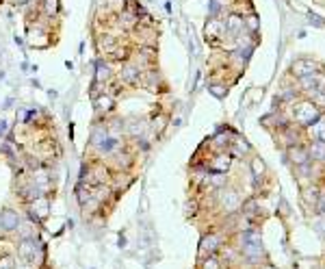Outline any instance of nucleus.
<instances>
[{
  "label": "nucleus",
  "instance_id": "1",
  "mask_svg": "<svg viewBox=\"0 0 325 269\" xmlns=\"http://www.w3.org/2000/svg\"><path fill=\"white\" fill-rule=\"evenodd\" d=\"M293 119L299 126H312V124H317L319 119H321V111L319 107L314 105V102H299V105H295L293 107Z\"/></svg>",
  "mask_w": 325,
  "mask_h": 269
},
{
  "label": "nucleus",
  "instance_id": "2",
  "mask_svg": "<svg viewBox=\"0 0 325 269\" xmlns=\"http://www.w3.org/2000/svg\"><path fill=\"white\" fill-rule=\"evenodd\" d=\"M243 256L249 263H258L263 256V239L258 233H245L243 235Z\"/></svg>",
  "mask_w": 325,
  "mask_h": 269
},
{
  "label": "nucleus",
  "instance_id": "3",
  "mask_svg": "<svg viewBox=\"0 0 325 269\" xmlns=\"http://www.w3.org/2000/svg\"><path fill=\"white\" fill-rule=\"evenodd\" d=\"M83 180H87L89 187H100V184H106L111 180V172H108L102 163H96L91 168H87V174Z\"/></svg>",
  "mask_w": 325,
  "mask_h": 269
},
{
  "label": "nucleus",
  "instance_id": "4",
  "mask_svg": "<svg viewBox=\"0 0 325 269\" xmlns=\"http://www.w3.org/2000/svg\"><path fill=\"white\" fill-rule=\"evenodd\" d=\"M41 252V243L35 237L31 239H22V243L17 245V256L22 258L24 263H35V258Z\"/></svg>",
  "mask_w": 325,
  "mask_h": 269
},
{
  "label": "nucleus",
  "instance_id": "5",
  "mask_svg": "<svg viewBox=\"0 0 325 269\" xmlns=\"http://www.w3.org/2000/svg\"><path fill=\"white\" fill-rule=\"evenodd\" d=\"M48 213H50V202L46 196H39L37 200H33L29 204V217L35 224H41V219H46Z\"/></svg>",
  "mask_w": 325,
  "mask_h": 269
},
{
  "label": "nucleus",
  "instance_id": "6",
  "mask_svg": "<svg viewBox=\"0 0 325 269\" xmlns=\"http://www.w3.org/2000/svg\"><path fill=\"white\" fill-rule=\"evenodd\" d=\"M301 87L306 91H310V94H314L317 98H321L325 94V76H321V74H310V76H304L301 80Z\"/></svg>",
  "mask_w": 325,
  "mask_h": 269
},
{
  "label": "nucleus",
  "instance_id": "7",
  "mask_svg": "<svg viewBox=\"0 0 325 269\" xmlns=\"http://www.w3.org/2000/svg\"><path fill=\"white\" fill-rule=\"evenodd\" d=\"M26 37H29V44L33 46V48H46V46H50V39H48V33L41 29L39 24H31L29 26V33H26Z\"/></svg>",
  "mask_w": 325,
  "mask_h": 269
},
{
  "label": "nucleus",
  "instance_id": "8",
  "mask_svg": "<svg viewBox=\"0 0 325 269\" xmlns=\"http://www.w3.org/2000/svg\"><path fill=\"white\" fill-rule=\"evenodd\" d=\"M317 70H319V66L312 59H297L291 66V72L295 74V76H299V78L310 76V74H317Z\"/></svg>",
  "mask_w": 325,
  "mask_h": 269
},
{
  "label": "nucleus",
  "instance_id": "9",
  "mask_svg": "<svg viewBox=\"0 0 325 269\" xmlns=\"http://www.w3.org/2000/svg\"><path fill=\"white\" fill-rule=\"evenodd\" d=\"M0 228L5 233H13V230L20 228V215L13 211V209H5L0 213Z\"/></svg>",
  "mask_w": 325,
  "mask_h": 269
},
{
  "label": "nucleus",
  "instance_id": "10",
  "mask_svg": "<svg viewBox=\"0 0 325 269\" xmlns=\"http://www.w3.org/2000/svg\"><path fill=\"white\" fill-rule=\"evenodd\" d=\"M120 78H122V82H126V85H137V82L141 80L139 66H134V63H124L122 72H120Z\"/></svg>",
  "mask_w": 325,
  "mask_h": 269
},
{
  "label": "nucleus",
  "instance_id": "11",
  "mask_svg": "<svg viewBox=\"0 0 325 269\" xmlns=\"http://www.w3.org/2000/svg\"><path fill=\"white\" fill-rule=\"evenodd\" d=\"M223 24H225V33L232 35V37L241 35V33H243V29H245V20H243L241 15H237V13L228 15V20H225Z\"/></svg>",
  "mask_w": 325,
  "mask_h": 269
},
{
  "label": "nucleus",
  "instance_id": "12",
  "mask_svg": "<svg viewBox=\"0 0 325 269\" xmlns=\"http://www.w3.org/2000/svg\"><path fill=\"white\" fill-rule=\"evenodd\" d=\"M113 78V70H111V66H108L106 61H98L96 63V85H106L108 80Z\"/></svg>",
  "mask_w": 325,
  "mask_h": 269
},
{
  "label": "nucleus",
  "instance_id": "13",
  "mask_svg": "<svg viewBox=\"0 0 325 269\" xmlns=\"http://www.w3.org/2000/svg\"><path fill=\"white\" fill-rule=\"evenodd\" d=\"M219 200H221V206H223L225 211H237V209L241 206L239 196H237L234 191H230V189H223V191L219 193Z\"/></svg>",
  "mask_w": 325,
  "mask_h": 269
},
{
  "label": "nucleus",
  "instance_id": "14",
  "mask_svg": "<svg viewBox=\"0 0 325 269\" xmlns=\"http://www.w3.org/2000/svg\"><path fill=\"white\" fill-rule=\"evenodd\" d=\"M98 50L104 52V54H111L115 48H117V37L111 35V33H102L100 37H98Z\"/></svg>",
  "mask_w": 325,
  "mask_h": 269
},
{
  "label": "nucleus",
  "instance_id": "15",
  "mask_svg": "<svg viewBox=\"0 0 325 269\" xmlns=\"http://www.w3.org/2000/svg\"><path fill=\"white\" fill-rule=\"evenodd\" d=\"M230 163H232L230 154H217L215 159L211 161V172L213 174H225L230 170Z\"/></svg>",
  "mask_w": 325,
  "mask_h": 269
},
{
  "label": "nucleus",
  "instance_id": "16",
  "mask_svg": "<svg viewBox=\"0 0 325 269\" xmlns=\"http://www.w3.org/2000/svg\"><path fill=\"white\" fill-rule=\"evenodd\" d=\"M94 107H96V111L98 113H108L113 107H115V100H113V96L111 94H100V96H96L94 98Z\"/></svg>",
  "mask_w": 325,
  "mask_h": 269
},
{
  "label": "nucleus",
  "instance_id": "17",
  "mask_svg": "<svg viewBox=\"0 0 325 269\" xmlns=\"http://www.w3.org/2000/svg\"><path fill=\"white\" fill-rule=\"evenodd\" d=\"M39 11L46 15V17H57L61 11V0H41L39 3Z\"/></svg>",
  "mask_w": 325,
  "mask_h": 269
},
{
  "label": "nucleus",
  "instance_id": "18",
  "mask_svg": "<svg viewBox=\"0 0 325 269\" xmlns=\"http://www.w3.org/2000/svg\"><path fill=\"white\" fill-rule=\"evenodd\" d=\"M106 137H108V128H106V124H96V126H94V131H91V146L100 150L102 143L106 141Z\"/></svg>",
  "mask_w": 325,
  "mask_h": 269
},
{
  "label": "nucleus",
  "instance_id": "19",
  "mask_svg": "<svg viewBox=\"0 0 325 269\" xmlns=\"http://www.w3.org/2000/svg\"><path fill=\"white\" fill-rule=\"evenodd\" d=\"M219 243H221V239L217 237V235H206V237L202 239V243H200V254H202V256L213 254L215 250L219 247Z\"/></svg>",
  "mask_w": 325,
  "mask_h": 269
},
{
  "label": "nucleus",
  "instance_id": "20",
  "mask_svg": "<svg viewBox=\"0 0 325 269\" xmlns=\"http://www.w3.org/2000/svg\"><path fill=\"white\" fill-rule=\"evenodd\" d=\"M288 159H291L297 168H299V165L310 161V156H308V150H304V148H299V146H293L291 150H288Z\"/></svg>",
  "mask_w": 325,
  "mask_h": 269
},
{
  "label": "nucleus",
  "instance_id": "21",
  "mask_svg": "<svg viewBox=\"0 0 325 269\" xmlns=\"http://www.w3.org/2000/svg\"><path fill=\"white\" fill-rule=\"evenodd\" d=\"M20 196H22V200L24 202H33V200H37L39 196H41V189L37 187V184H33V180H31V184H26V187H22L20 189Z\"/></svg>",
  "mask_w": 325,
  "mask_h": 269
},
{
  "label": "nucleus",
  "instance_id": "22",
  "mask_svg": "<svg viewBox=\"0 0 325 269\" xmlns=\"http://www.w3.org/2000/svg\"><path fill=\"white\" fill-rule=\"evenodd\" d=\"M308 156L312 161H325V141H312L308 148Z\"/></svg>",
  "mask_w": 325,
  "mask_h": 269
},
{
  "label": "nucleus",
  "instance_id": "23",
  "mask_svg": "<svg viewBox=\"0 0 325 269\" xmlns=\"http://www.w3.org/2000/svg\"><path fill=\"white\" fill-rule=\"evenodd\" d=\"M154 61H156V48L154 46H141L139 48V63H154Z\"/></svg>",
  "mask_w": 325,
  "mask_h": 269
},
{
  "label": "nucleus",
  "instance_id": "24",
  "mask_svg": "<svg viewBox=\"0 0 325 269\" xmlns=\"http://www.w3.org/2000/svg\"><path fill=\"white\" fill-rule=\"evenodd\" d=\"M225 33V24L221 20H211L206 24V37H221Z\"/></svg>",
  "mask_w": 325,
  "mask_h": 269
},
{
  "label": "nucleus",
  "instance_id": "25",
  "mask_svg": "<svg viewBox=\"0 0 325 269\" xmlns=\"http://www.w3.org/2000/svg\"><path fill=\"white\" fill-rule=\"evenodd\" d=\"M113 163H115L120 170H126V168H130L132 159H130V154L122 152V148H120V150H117V152H113Z\"/></svg>",
  "mask_w": 325,
  "mask_h": 269
},
{
  "label": "nucleus",
  "instance_id": "26",
  "mask_svg": "<svg viewBox=\"0 0 325 269\" xmlns=\"http://www.w3.org/2000/svg\"><path fill=\"white\" fill-rule=\"evenodd\" d=\"M33 184H37L41 191H43V189H48L50 176H48L46 172H41V170H35V172H33Z\"/></svg>",
  "mask_w": 325,
  "mask_h": 269
},
{
  "label": "nucleus",
  "instance_id": "27",
  "mask_svg": "<svg viewBox=\"0 0 325 269\" xmlns=\"http://www.w3.org/2000/svg\"><path fill=\"white\" fill-rule=\"evenodd\" d=\"M319 196H321V191H319L317 187H310V189L304 191V200H306V204H308V206H312V209H314V204L319 202Z\"/></svg>",
  "mask_w": 325,
  "mask_h": 269
},
{
  "label": "nucleus",
  "instance_id": "28",
  "mask_svg": "<svg viewBox=\"0 0 325 269\" xmlns=\"http://www.w3.org/2000/svg\"><path fill=\"white\" fill-rule=\"evenodd\" d=\"M251 174H254V178H256V180L265 174V163L260 161L258 156H256V159H251Z\"/></svg>",
  "mask_w": 325,
  "mask_h": 269
},
{
  "label": "nucleus",
  "instance_id": "29",
  "mask_svg": "<svg viewBox=\"0 0 325 269\" xmlns=\"http://www.w3.org/2000/svg\"><path fill=\"white\" fill-rule=\"evenodd\" d=\"M243 215H245V217L258 215V204H256V200H249L247 204H243Z\"/></svg>",
  "mask_w": 325,
  "mask_h": 269
},
{
  "label": "nucleus",
  "instance_id": "30",
  "mask_svg": "<svg viewBox=\"0 0 325 269\" xmlns=\"http://www.w3.org/2000/svg\"><path fill=\"white\" fill-rule=\"evenodd\" d=\"M204 182H208V184H213V187H223L225 184V176L223 174H213V176H208Z\"/></svg>",
  "mask_w": 325,
  "mask_h": 269
},
{
  "label": "nucleus",
  "instance_id": "31",
  "mask_svg": "<svg viewBox=\"0 0 325 269\" xmlns=\"http://www.w3.org/2000/svg\"><path fill=\"white\" fill-rule=\"evenodd\" d=\"M126 131H128L132 137H139L143 133V124L141 122H130L128 126H126Z\"/></svg>",
  "mask_w": 325,
  "mask_h": 269
},
{
  "label": "nucleus",
  "instance_id": "32",
  "mask_svg": "<svg viewBox=\"0 0 325 269\" xmlns=\"http://www.w3.org/2000/svg\"><path fill=\"white\" fill-rule=\"evenodd\" d=\"M0 269H15L13 256H0Z\"/></svg>",
  "mask_w": 325,
  "mask_h": 269
},
{
  "label": "nucleus",
  "instance_id": "33",
  "mask_svg": "<svg viewBox=\"0 0 325 269\" xmlns=\"http://www.w3.org/2000/svg\"><path fill=\"white\" fill-rule=\"evenodd\" d=\"M314 209H317V213H321V215H325V193L319 196V202L314 204Z\"/></svg>",
  "mask_w": 325,
  "mask_h": 269
},
{
  "label": "nucleus",
  "instance_id": "34",
  "mask_svg": "<svg viewBox=\"0 0 325 269\" xmlns=\"http://www.w3.org/2000/svg\"><path fill=\"white\" fill-rule=\"evenodd\" d=\"M245 26H249L251 31H256V29H258V17H256V15H249L247 20H245Z\"/></svg>",
  "mask_w": 325,
  "mask_h": 269
},
{
  "label": "nucleus",
  "instance_id": "35",
  "mask_svg": "<svg viewBox=\"0 0 325 269\" xmlns=\"http://www.w3.org/2000/svg\"><path fill=\"white\" fill-rule=\"evenodd\" d=\"M317 135H319V141H325V122L317 124Z\"/></svg>",
  "mask_w": 325,
  "mask_h": 269
},
{
  "label": "nucleus",
  "instance_id": "36",
  "mask_svg": "<svg viewBox=\"0 0 325 269\" xmlns=\"http://www.w3.org/2000/svg\"><path fill=\"white\" fill-rule=\"evenodd\" d=\"M211 91H213V94H215L217 98H223V94H225L221 85H213V87H211Z\"/></svg>",
  "mask_w": 325,
  "mask_h": 269
},
{
  "label": "nucleus",
  "instance_id": "37",
  "mask_svg": "<svg viewBox=\"0 0 325 269\" xmlns=\"http://www.w3.org/2000/svg\"><path fill=\"white\" fill-rule=\"evenodd\" d=\"M197 213V204L195 202H187V215H195Z\"/></svg>",
  "mask_w": 325,
  "mask_h": 269
},
{
  "label": "nucleus",
  "instance_id": "38",
  "mask_svg": "<svg viewBox=\"0 0 325 269\" xmlns=\"http://www.w3.org/2000/svg\"><path fill=\"white\" fill-rule=\"evenodd\" d=\"M204 269H219V263H217L215 258H208V261L204 263Z\"/></svg>",
  "mask_w": 325,
  "mask_h": 269
},
{
  "label": "nucleus",
  "instance_id": "39",
  "mask_svg": "<svg viewBox=\"0 0 325 269\" xmlns=\"http://www.w3.org/2000/svg\"><path fill=\"white\" fill-rule=\"evenodd\" d=\"M9 3L15 5V7H26V5L31 3V0H9Z\"/></svg>",
  "mask_w": 325,
  "mask_h": 269
},
{
  "label": "nucleus",
  "instance_id": "40",
  "mask_svg": "<svg viewBox=\"0 0 325 269\" xmlns=\"http://www.w3.org/2000/svg\"><path fill=\"white\" fill-rule=\"evenodd\" d=\"M7 133V122H0V137Z\"/></svg>",
  "mask_w": 325,
  "mask_h": 269
},
{
  "label": "nucleus",
  "instance_id": "41",
  "mask_svg": "<svg viewBox=\"0 0 325 269\" xmlns=\"http://www.w3.org/2000/svg\"><path fill=\"white\" fill-rule=\"evenodd\" d=\"M260 269H275V267H271V265H263V267H260Z\"/></svg>",
  "mask_w": 325,
  "mask_h": 269
}]
</instances>
